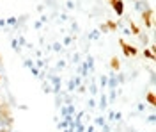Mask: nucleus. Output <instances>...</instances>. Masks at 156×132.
Returning a JSON list of instances; mask_svg holds the SVG:
<instances>
[{
	"label": "nucleus",
	"instance_id": "f257e3e1",
	"mask_svg": "<svg viewBox=\"0 0 156 132\" xmlns=\"http://www.w3.org/2000/svg\"><path fill=\"white\" fill-rule=\"evenodd\" d=\"M0 120H2L4 123H7V125H11V122H12L11 107L7 105V104H2V105H0Z\"/></svg>",
	"mask_w": 156,
	"mask_h": 132
},
{
	"label": "nucleus",
	"instance_id": "f03ea898",
	"mask_svg": "<svg viewBox=\"0 0 156 132\" xmlns=\"http://www.w3.org/2000/svg\"><path fill=\"white\" fill-rule=\"evenodd\" d=\"M119 45L122 47V52H124L126 57H129V55H136V54H138V50H136L135 47H133V45H128L124 40H119Z\"/></svg>",
	"mask_w": 156,
	"mask_h": 132
},
{
	"label": "nucleus",
	"instance_id": "7ed1b4c3",
	"mask_svg": "<svg viewBox=\"0 0 156 132\" xmlns=\"http://www.w3.org/2000/svg\"><path fill=\"white\" fill-rule=\"evenodd\" d=\"M153 14H154L153 9H146L144 13H142V20H144V23H146L149 29L153 27Z\"/></svg>",
	"mask_w": 156,
	"mask_h": 132
},
{
	"label": "nucleus",
	"instance_id": "20e7f679",
	"mask_svg": "<svg viewBox=\"0 0 156 132\" xmlns=\"http://www.w3.org/2000/svg\"><path fill=\"white\" fill-rule=\"evenodd\" d=\"M115 29H117V23H115V21H112V20H108L107 23H103V25H101V31L115 32Z\"/></svg>",
	"mask_w": 156,
	"mask_h": 132
},
{
	"label": "nucleus",
	"instance_id": "39448f33",
	"mask_svg": "<svg viewBox=\"0 0 156 132\" xmlns=\"http://www.w3.org/2000/svg\"><path fill=\"white\" fill-rule=\"evenodd\" d=\"M112 7L115 9V13L119 14V16H121V14L124 13V4H122V0H117V2L114 4V6H112Z\"/></svg>",
	"mask_w": 156,
	"mask_h": 132
},
{
	"label": "nucleus",
	"instance_id": "423d86ee",
	"mask_svg": "<svg viewBox=\"0 0 156 132\" xmlns=\"http://www.w3.org/2000/svg\"><path fill=\"white\" fill-rule=\"evenodd\" d=\"M110 66H112V70H119V68H121L119 59H117V57H112V59H110Z\"/></svg>",
	"mask_w": 156,
	"mask_h": 132
},
{
	"label": "nucleus",
	"instance_id": "0eeeda50",
	"mask_svg": "<svg viewBox=\"0 0 156 132\" xmlns=\"http://www.w3.org/2000/svg\"><path fill=\"white\" fill-rule=\"evenodd\" d=\"M147 102H149L151 105H156V98H154V93H153V91L147 93Z\"/></svg>",
	"mask_w": 156,
	"mask_h": 132
},
{
	"label": "nucleus",
	"instance_id": "6e6552de",
	"mask_svg": "<svg viewBox=\"0 0 156 132\" xmlns=\"http://www.w3.org/2000/svg\"><path fill=\"white\" fill-rule=\"evenodd\" d=\"M129 27H131V31H133V34H135V36H138V34H140V29L136 27L133 21H129Z\"/></svg>",
	"mask_w": 156,
	"mask_h": 132
},
{
	"label": "nucleus",
	"instance_id": "1a4fd4ad",
	"mask_svg": "<svg viewBox=\"0 0 156 132\" xmlns=\"http://www.w3.org/2000/svg\"><path fill=\"white\" fill-rule=\"evenodd\" d=\"M144 54H146L151 61H154V54H153V50H144Z\"/></svg>",
	"mask_w": 156,
	"mask_h": 132
},
{
	"label": "nucleus",
	"instance_id": "9d476101",
	"mask_svg": "<svg viewBox=\"0 0 156 132\" xmlns=\"http://www.w3.org/2000/svg\"><path fill=\"white\" fill-rule=\"evenodd\" d=\"M107 2H108V4H110V6H114V4H115L117 0H107Z\"/></svg>",
	"mask_w": 156,
	"mask_h": 132
},
{
	"label": "nucleus",
	"instance_id": "9b49d317",
	"mask_svg": "<svg viewBox=\"0 0 156 132\" xmlns=\"http://www.w3.org/2000/svg\"><path fill=\"white\" fill-rule=\"evenodd\" d=\"M0 132H9L7 129H0Z\"/></svg>",
	"mask_w": 156,
	"mask_h": 132
},
{
	"label": "nucleus",
	"instance_id": "f8f14e48",
	"mask_svg": "<svg viewBox=\"0 0 156 132\" xmlns=\"http://www.w3.org/2000/svg\"><path fill=\"white\" fill-rule=\"evenodd\" d=\"M0 82H2V75H0Z\"/></svg>",
	"mask_w": 156,
	"mask_h": 132
},
{
	"label": "nucleus",
	"instance_id": "ddd939ff",
	"mask_svg": "<svg viewBox=\"0 0 156 132\" xmlns=\"http://www.w3.org/2000/svg\"><path fill=\"white\" fill-rule=\"evenodd\" d=\"M0 61H2V57H0Z\"/></svg>",
	"mask_w": 156,
	"mask_h": 132
}]
</instances>
